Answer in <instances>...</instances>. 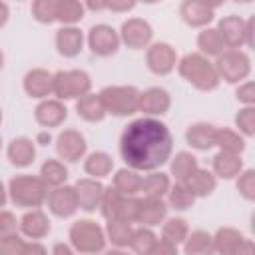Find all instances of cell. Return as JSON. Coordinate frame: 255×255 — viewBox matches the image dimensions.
<instances>
[{
    "mask_svg": "<svg viewBox=\"0 0 255 255\" xmlns=\"http://www.w3.org/2000/svg\"><path fill=\"white\" fill-rule=\"evenodd\" d=\"M173 151L169 128L157 118H137L120 135V155L133 171H155L165 165Z\"/></svg>",
    "mask_w": 255,
    "mask_h": 255,
    "instance_id": "cell-1",
    "label": "cell"
},
{
    "mask_svg": "<svg viewBox=\"0 0 255 255\" xmlns=\"http://www.w3.org/2000/svg\"><path fill=\"white\" fill-rule=\"evenodd\" d=\"M175 68L179 76L199 92H213L221 84L213 62H209V58L201 56L199 52L185 54L181 60H177Z\"/></svg>",
    "mask_w": 255,
    "mask_h": 255,
    "instance_id": "cell-2",
    "label": "cell"
},
{
    "mask_svg": "<svg viewBox=\"0 0 255 255\" xmlns=\"http://www.w3.org/2000/svg\"><path fill=\"white\" fill-rule=\"evenodd\" d=\"M48 191L50 187L42 181V177L30 173L14 175L8 183V199L26 209H40L48 199Z\"/></svg>",
    "mask_w": 255,
    "mask_h": 255,
    "instance_id": "cell-3",
    "label": "cell"
},
{
    "mask_svg": "<svg viewBox=\"0 0 255 255\" xmlns=\"http://www.w3.org/2000/svg\"><path fill=\"white\" fill-rule=\"evenodd\" d=\"M68 239L74 251L80 255H96L106 249V231L92 219H78L68 231Z\"/></svg>",
    "mask_w": 255,
    "mask_h": 255,
    "instance_id": "cell-4",
    "label": "cell"
},
{
    "mask_svg": "<svg viewBox=\"0 0 255 255\" xmlns=\"http://www.w3.org/2000/svg\"><path fill=\"white\" fill-rule=\"evenodd\" d=\"M106 114L116 118H128L137 112L139 90L135 86H106L98 92Z\"/></svg>",
    "mask_w": 255,
    "mask_h": 255,
    "instance_id": "cell-5",
    "label": "cell"
},
{
    "mask_svg": "<svg viewBox=\"0 0 255 255\" xmlns=\"http://www.w3.org/2000/svg\"><path fill=\"white\" fill-rule=\"evenodd\" d=\"M219 38L227 50H239L241 46H253V18L243 20L237 14L223 16L215 26Z\"/></svg>",
    "mask_w": 255,
    "mask_h": 255,
    "instance_id": "cell-6",
    "label": "cell"
},
{
    "mask_svg": "<svg viewBox=\"0 0 255 255\" xmlns=\"http://www.w3.org/2000/svg\"><path fill=\"white\" fill-rule=\"evenodd\" d=\"M92 90V78L86 70H60L54 74L52 96L56 100H80Z\"/></svg>",
    "mask_w": 255,
    "mask_h": 255,
    "instance_id": "cell-7",
    "label": "cell"
},
{
    "mask_svg": "<svg viewBox=\"0 0 255 255\" xmlns=\"http://www.w3.org/2000/svg\"><path fill=\"white\" fill-rule=\"evenodd\" d=\"M219 80L227 84H243L251 74V58L243 50H225L213 62Z\"/></svg>",
    "mask_w": 255,
    "mask_h": 255,
    "instance_id": "cell-8",
    "label": "cell"
},
{
    "mask_svg": "<svg viewBox=\"0 0 255 255\" xmlns=\"http://www.w3.org/2000/svg\"><path fill=\"white\" fill-rule=\"evenodd\" d=\"M88 48L94 56L100 58H110L120 50V34L114 30L110 24H94L88 30Z\"/></svg>",
    "mask_w": 255,
    "mask_h": 255,
    "instance_id": "cell-9",
    "label": "cell"
},
{
    "mask_svg": "<svg viewBox=\"0 0 255 255\" xmlns=\"http://www.w3.org/2000/svg\"><path fill=\"white\" fill-rule=\"evenodd\" d=\"M177 52L167 42H153L145 50V64L147 70L155 76H167L177 66Z\"/></svg>",
    "mask_w": 255,
    "mask_h": 255,
    "instance_id": "cell-10",
    "label": "cell"
},
{
    "mask_svg": "<svg viewBox=\"0 0 255 255\" xmlns=\"http://www.w3.org/2000/svg\"><path fill=\"white\" fill-rule=\"evenodd\" d=\"M118 34H120V42L126 44L129 50H143L151 44L153 28L143 18H128Z\"/></svg>",
    "mask_w": 255,
    "mask_h": 255,
    "instance_id": "cell-11",
    "label": "cell"
},
{
    "mask_svg": "<svg viewBox=\"0 0 255 255\" xmlns=\"http://www.w3.org/2000/svg\"><path fill=\"white\" fill-rule=\"evenodd\" d=\"M46 203H48V211L60 219H68L80 209L76 189H74V185H68V183H64L60 187H52L48 191Z\"/></svg>",
    "mask_w": 255,
    "mask_h": 255,
    "instance_id": "cell-12",
    "label": "cell"
},
{
    "mask_svg": "<svg viewBox=\"0 0 255 255\" xmlns=\"http://www.w3.org/2000/svg\"><path fill=\"white\" fill-rule=\"evenodd\" d=\"M86 151H88L86 137L78 129H64V131L58 133L56 153H58L60 159H64L68 163H76V161L86 157Z\"/></svg>",
    "mask_w": 255,
    "mask_h": 255,
    "instance_id": "cell-13",
    "label": "cell"
},
{
    "mask_svg": "<svg viewBox=\"0 0 255 255\" xmlns=\"http://www.w3.org/2000/svg\"><path fill=\"white\" fill-rule=\"evenodd\" d=\"M171 108V96L165 88L153 86L147 88L143 92H139V104H137V112H141L145 118H157L167 114Z\"/></svg>",
    "mask_w": 255,
    "mask_h": 255,
    "instance_id": "cell-14",
    "label": "cell"
},
{
    "mask_svg": "<svg viewBox=\"0 0 255 255\" xmlns=\"http://www.w3.org/2000/svg\"><path fill=\"white\" fill-rule=\"evenodd\" d=\"M22 88L26 96L34 100H40V102L48 100V96H52V90H54V74L44 68H32L24 74Z\"/></svg>",
    "mask_w": 255,
    "mask_h": 255,
    "instance_id": "cell-15",
    "label": "cell"
},
{
    "mask_svg": "<svg viewBox=\"0 0 255 255\" xmlns=\"http://www.w3.org/2000/svg\"><path fill=\"white\" fill-rule=\"evenodd\" d=\"M34 120L38 122V126H42L46 129L58 128L68 120V108L64 106V102H60L56 98L42 100L34 110Z\"/></svg>",
    "mask_w": 255,
    "mask_h": 255,
    "instance_id": "cell-16",
    "label": "cell"
},
{
    "mask_svg": "<svg viewBox=\"0 0 255 255\" xmlns=\"http://www.w3.org/2000/svg\"><path fill=\"white\" fill-rule=\"evenodd\" d=\"M76 195H78V207L92 213L96 209H100V201L104 195V183L100 179H92V177H82L74 183Z\"/></svg>",
    "mask_w": 255,
    "mask_h": 255,
    "instance_id": "cell-17",
    "label": "cell"
},
{
    "mask_svg": "<svg viewBox=\"0 0 255 255\" xmlns=\"http://www.w3.org/2000/svg\"><path fill=\"white\" fill-rule=\"evenodd\" d=\"M179 16L189 28H209V22L215 18V6L197 0H185L179 6Z\"/></svg>",
    "mask_w": 255,
    "mask_h": 255,
    "instance_id": "cell-18",
    "label": "cell"
},
{
    "mask_svg": "<svg viewBox=\"0 0 255 255\" xmlns=\"http://www.w3.org/2000/svg\"><path fill=\"white\" fill-rule=\"evenodd\" d=\"M18 223H20V233L32 241H40V239L48 237V233L52 231L50 217L42 209H28L18 219Z\"/></svg>",
    "mask_w": 255,
    "mask_h": 255,
    "instance_id": "cell-19",
    "label": "cell"
},
{
    "mask_svg": "<svg viewBox=\"0 0 255 255\" xmlns=\"http://www.w3.org/2000/svg\"><path fill=\"white\" fill-rule=\"evenodd\" d=\"M56 50L64 58H76L84 50V34L76 26H62L56 32Z\"/></svg>",
    "mask_w": 255,
    "mask_h": 255,
    "instance_id": "cell-20",
    "label": "cell"
},
{
    "mask_svg": "<svg viewBox=\"0 0 255 255\" xmlns=\"http://www.w3.org/2000/svg\"><path fill=\"white\" fill-rule=\"evenodd\" d=\"M6 155L14 167H28L36 159V141L26 135L14 137L6 147Z\"/></svg>",
    "mask_w": 255,
    "mask_h": 255,
    "instance_id": "cell-21",
    "label": "cell"
},
{
    "mask_svg": "<svg viewBox=\"0 0 255 255\" xmlns=\"http://www.w3.org/2000/svg\"><path fill=\"white\" fill-rule=\"evenodd\" d=\"M167 203L165 199H147V197H141L139 201V211H137V221L135 223H141V227H155L159 223H163L167 219Z\"/></svg>",
    "mask_w": 255,
    "mask_h": 255,
    "instance_id": "cell-22",
    "label": "cell"
},
{
    "mask_svg": "<svg viewBox=\"0 0 255 255\" xmlns=\"http://www.w3.org/2000/svg\"><path fill=\"white\" fill-rule=\"evenodd\" d=\"M215 129L217 126L207 122H195L185 129V141L199 151H207L215 147Z\"/></svg>",
    "mask_w": 255,
    "mask_h": 255,
    "instance_id": "cell-23",
    "label": "cell"
},
{
    "mask_svg": "<svg viewBox=\"0 0 255 255\" xmlns=\"http://www.w3.org/2000/svg\"><path fill=\"white\" fill-rule=\"evenodd\" d=\"M241 171H243V159H241V155L225 153V151H217L213 155L211 173L215 177H219V179H235Z\"/></svg>",
    "mask_w": 255,
    "mask_h": 255,
    "instance_id": "cell-24",
    "label": "cell"
},
{
    "mask_svg": "<svg viewBox=\"0 0 255 255\" xmlns=\"http://www.w3.org/2000/svg\"><path fill=\"white\" fill-rule=\"evenodd\" d=\"M169 175L175 179V183H185L195 169L199 167L197 157L191 151H177L173 157H169Z\"/></svg>",
    "mask_w": 255,
    "mask_h": 255,
    "instance_id": "cell-25",
    "label": "cell"
},
{
    "mask_svg": "<svg viewBox=\"0 0 255 255\" xmlns=\"http://www.w3.org/2000/svg\"><path fill=\"white\" fill-rule=\"evenodd\" d=\"M76 114H78V118H82L88 124H98V122H102L108 116L104 106H102L100 96L92 94V92L86 94L84 98L76 100Z\"/></svg>",
    "mask_w": 255,
    "mask_h": 255,
    "instance_id": "cell-26",
    "label": "cell"
},
{
    "mask_svg": "<svg viewBox=\"0 0 255 255\" xmlns=\"http://www.w3.org/2000/svg\"><path fill=\"white\" fill-rule=\"evenodd\" d=\"M171 187V179L163 171H149V175L141 177V189L143 197L147 199H163Z\"/></svg>",
    "mask_w": 255,
    "mask_h": 255,
    "instance_id": "cell-27",
    "label": "cell"
},
{
    "mask_svg": "<svg viewBox=\"0 0 255 255\" xmlns=\"http://www.w3.org/2000/svg\"><path fill=\"white\" fill-rule=\"evenodd\" d=\"M187 189L193 193L195 199H201V197H209L215 187H217V177L209 171V169H203V167H197L195 173L185 181Z\"/></svg>",
    "mask_w": 255,
    "mask_h": 255,
    "instance_id": "cell-28",
    "label": "cell"
},
{
    "mask_svg": "<svg viewBox=\"0 0 255 255\" xmlns=\"http://www.w3.org/2000/svg\"><path fill=\"white\" fill-rule=\"evenodd\" d=\"M181 245H183V255H215L213 237L205 229L191 231Z\"/></svg>",
    "mask_w": 255,
    "mask_h": 255,
    "instance_id": "cell-29",
    "label": "cell"
},
{
    "mask_svg": "<svg viewBox=\"0 0 255 255\" xmlns=\"http://www.w3.org/2000/svg\"><path fill=\"white\" fill-rule=\"evenodd\" d=\"M112 187L124 197H133L141 189V175H139V171H133L129 167H122L116 171Z\"/></svg>",
    "mask_w": 255,
    "mask_h": 255,
    "instance_id": "cell-30",
    "label": "cell"
},
{
    "mask_svg": "<svg viewBox=\"0 0 255 255\" xmlns=\"http://www.w3.org/2000/svg\"><path fill=\"white\" fill-rule=\"evenodd\" d=\"M215 147H219V151H225V153L241 155L245 151L247 143L239 131H235L231 128H217L215 129Z\"/></svg>",
    "mask_w": 255,
    "mask_h": 255,
    "instance_id": "cell-31",
    "label": "cell"
},
{
    "mask_svg": "<svg viewBox=\"0 0 255 255\" xmlns=\"http://www.w3.org/2000/svg\"><path fill=\"white\" fill-rule=\"evenodd\" d=\"M211 237H213L215 255H231L235 247L245 239V235L235 227H219Z\"/></svg>",
    "mask_w": 255,
    "mask_h": 255,
    "instance_id": "cell-32",
    "label": "cell"
},
{
    "mask_svg": "<svg viewBox=\"0 0 255 255\" xmlns=\"http://www.w3.org/2000/svg\"><path fill=\"white\" fill-rule=\"evenodd\" d=\"M114 169V159L110 153L106 151H92L90 155H86L84 159V171L92 177V179H102L108 177Z\"/></svg>",
    "mask_w": 255,
    "mask_h": 255,
    "instance_id": "cell-33",
    "label": "cell"
},
{
    "mask_svg": "<svg viewBox=\"0 0 255 255\" xmlns=\"http://www.w3.org/2000/svg\"><path fill=\"white\" fill-rule=\"evenodd\" d=\"M197 48H199V54L205 58H217L227 50L215 28H203L197 34Z\"/></svg>",
    "mask_w": 255,
    "mask_h": 255,
    "instance_id": "cell-34",
    "label": "cell"
},
{
    "mask_svg": "<svg viewBox=\"0 0 255 255\" xmlns=\"http://www.w3.org/2000/svg\"><path fill=\"white\" fill-rule=\"evenodd\" d=\"M38 175L48 187H60L68 181V167L62 159H46Z\"/></svg>",
    "mask_w": 255,
    "mask_h": 255,
    "instance_id": "cell-35",
    "label": "cell"
},
{
    "mask_svg": "<svg viewBox=\"0 0 255 255\" xmlns=\"http://www.w3.org/2000/svg\"><path fill=\"white\" fill-rule=\"evenodd\" d=\"M86 14V8L78 0H58L56 6V22L62 26H76Z\"/></svg>",
    "mask_w": 255,
    "mask_h": 255,
    "instance_id": "cell-36",
    "label": "cell"
},
{
    "mask_svg": "<svg viewBox=\"0 0 255 255\" xmlns=\"http://www.w3.org/2000/svg\"><path fill=\"white\" fill-rule=\"evenodd\" d=\"M104 231H106V239L114 247L124 249V247L129 245L133 227H131V223H126V221H120V219H112V221H108V225H106Z\"/></svg>",
    "mask_w": 255,
    "mask_h": 255,
    "instance_id": "cell-37",
    "label": "cell"
},
{
    "mask_svg": "<svg viewBox=\"0 0 255 255\" xmlns=\"http://www.w3.org/2000/svg\"><path fill=\"white\" fill-rule=\"evenodd\" d=\"M187 235H189V225L183 217H169V219L163 221L161 239H165L173 245H181Z\"/></svg>",
    "mask_w": 255,
    "mask_h": 255,
    "instance_id": "cell-38",
    "label": "cell"
},
{
    "mask_svg": "<svg viewBox=\"0 0 255 255\" xmlns=\"http://www.w3.org/2000/svg\"><path fill=\"white\" fill-rule=\"evenodd\" d=\"M167 207H173V209H177V211H185V209H189V207H193V203H195V197H193V193L187 189V185L185 183H173L171 187H169V191H167Z\"/></svg>",
    "mask_w": 255,
    "mask_h": 255,
    "instance_id": "cell-39",
    "label": "cell"
},
{
    "mask_svg": "<svg viewBox=\"0 0 255 255\" xmlns=\"http://www.w3.org/2000/svg\"><path fill=\"white\" fill-rule=\"evenodd\" d=\"M157 237L149 227H137L131 231V239H129V249L137 255H147L151 251V247L155 245Z\"/></svg>",
    "mask_w": 255,
    "mask_h": 255,
    "instance_id": "cell-40",
    "label": "cell"
},
{
    "mask_svg": "<svg viewBox=\"0 0 255 255\" xmlns=\"http://www.w3.org/2000/svg\"><path fill=\"white\" fill-rule=\"evenodd\" d=\"M122 201H124V195H120L112 185L106 187V189H104V195H102V201H100V213H102V217H104L106 221L118 219Z\"/></svg>",
    "mask_w": 255,
    "mask_h": 255,
    "instance_id": "cell-41",
    "label": "cell"
},
{
    "mask_svg": "<svg viewBox=\"0 0 255 255\" xmlns=\"http://www.w3.org/2000/svg\"><path fill=\"white\" fill-rule=\"evenodd\" d=\"M235 128L243 137L255 135V106H243L235 114Z\"/></svg>",
    "mask_w": 255,
    "mask_h": 255,
    "instance_id": "cell-42",
    "label": "cell"
},
{
    "mask_svg": "<svg viewBox=\"0 0 255 255\" xmlns=\"http://www.w3.org/2000/svg\"><path fill=\"white\" fill-rule=\"evenodd\" d=\"M56 6L58 0H34L32 2V16L40 24L56 22Z\"/></svg>",
    "mask_w": 255,
    "mask_h": 255,
    "instance_id": "cell-43",
    "label": "cell"
},
{
    "mask_svg": "<svg viewBox=\"0 0 255 255\" xmlns=\"http://www.w3.org/2000/svg\"><path fill=\"white\" fill-rule=\"evenodd\" d=\"M235 187L245 201H255V169H243L235 177Z\"/></svg>",
    "mask_w": 255,
    "mask_h": 255,
    "instance_id": "cell-44",
    "label": "cell"
},
{
    "mask_svg": "<svg viewBox=\"0 0 255 255\" xmlns=\"http://www.w3.org/2000/svg\"><path fill=\"white\" fill-rule=\"evenodd\" d=\"M139 201H141V197H137V195L124 197L118 219L120 221H126V223H135L137 221V211H139Z\"/></svg>",
    "mask_w": 255,
    "mask_h": 255,
    "instance_id": "cell-45",
    "label": "cell"
},
{
    "mask_svg": "<svg viewBox=\"0 0 255 255\" xmlns=\"http://www.w3.org/2000/svg\"><path fill=\"white\" fill-rule=\"evenodd\" d=\"M18 231H20V223L16 215L8 209H0V241L10 235H16Z\"/></svg>",
    "mask_w": 255,
    "mask_h": 255,
    "instance_id": "cell-46",
    "label": "cell"
},
{
    "mask_svg": "<svg viewBox=\"0 0 255 255\" xmlns=\"http://www.w3.org/2000/svg\"><path fill=\"white\" fill-rule=\"evenodd\" d=\"M24 247L26 241L22 239V235L16 233L0 241V255H24Z\"/></svg>",
    "mask_w": 255,
    "mask_h": 255,
    "instance_id": "cell-47",
    "label": "cell"
},
{
    "mask_svg": "<svg viewBox=\"0 0 255 255\" xmlns=\"http://www.w3.org/2000/svg\"><path fill=\"white\" fill-rule=\"evenodd\" d=\"M235 98L243 106H255V84L251 80H245L243 84H239L235 90Z\"/></svg>",
    "mask_w": 255,
    "mask_h": 255,
    "instance_id": "cell-48",
    "label": "cell"
},
{
    "mask_svg": "<svg viewBox=\"0 0 255 255\" xmlns=\"http://www.w3.org/2000/svg\"><path fill=\"white\" fill-rule=\"evenodd\" d=\"M147 255H179V251H177V245H173L165 239H157Z\"/></svg>",
    "mask_w": 255,
    "mask_h": 255,
    "instance_id": "cell-49",
    "label": "cell"
},
{
    "mask_svg": "<svg viewBox=\"0 0 255 255\" xmlns=\"http://www.w3.org/2000/svg\"><path fill=\"white\" fill-rule=\"evenodd\" d=\"M106 8L112 12H128L135 8V2L133 0H112V2H106Z\"/></svg>",
    "mask_w": 255,
    "mask_h": 255,
    "instance_id": "cell-50",
    "label": "cell"
},
{
    "mask_svg": "<svg viewBox=\"0 0 255 255\" xmlns=\"http://www.w3.org/2000/svg\"><path fill=\"white\" fill-rule=\"evenodd\" d=\"M231 255H255V243H253V239H243L237 247H235V251L231 253Z\"/></svg>",
    "mask_w": 255,
    "mask_h": 255,
    "instance_id": "cell-51",
    "label": "cell"
},
{
    "mask_svg": "<svg viewBox=\"0 0 255 255\" xmlns=\"http://www.w3.org/2000/svg\"><path fill=\"white\" fill-rule=\"evenodd\" d=\"M24 255H48V249L40 241H26Z\"/></svg>",
    "mask_w": 255,
    "mask_h": 255,
    "instance_id": "cell-52",
    "label": "cell"
},
{
    "mask_svg": "<svg viewBox=\"0 0 255 255\" xmlns=\"http://www.w3.org/2000/svg\"><path fill=\"white\" fill-rule=\"evenodd\" d=\"M50 255H74V249H72V245L60 241V243H54Z\"/></svg>",
    "mask_w": 255,
    "mask_h": 255,
    "instance_id": "cell-53",
    "label": "cell"
},
{
    "mask_svg": "<svg viewBox=\"0 0 255 255\" xmlns=\"http://www.w3.org/2000/svg\"><path fill=\"white\" fill-rule=\"evenodd\" d=\"M8 18H10V8H8V4H6V2H2V0H0V28H4V26H6Z\"/></svg>",
    "mask_w": 255,
    "mask_h": 255,
    "instance_id": "cell-54",
    "label": "cell"
},
{
    "mask_svg": "<svg viewBox=\"0 0 255 255\" xmlns=\"http://www.w3.org/2000/svg\"><path fill=\"white\" fill-rule=\"evenodd\" d=\"M84 8H88V10H106V0H100V2H86L84 4Z\"/></svg>",
    "mask_w": 255,
    "mask_h": 255,
    "instance_id": "cell-55",
    "label": "cell"
},
{
    "mask_svg": "<svg viewBox=\"0 0 255 255\" xmlns=\"http://www.w3.org/2000/svg\"><path fill=\"white\" fill-rule=\"evenodd\" d=\"M6 201H8V187L0 181V209L6 205Z\"/></svg>",
    "mask_w": 255,
    "mask_h": 255,
    "instance_id": "cell-56",
    "label": "cell"
},
{
    "mask_svg": "<svg viewBox=\"0 0 255 255\" xmlns=\"http://www.w3.org/2000/svg\"><path fill=\"white\" fill-rule=\"evenodd\" d=\"M104 255H128L124 249H118V247H114V249H108V251H104Z\"/></svg>",
    "mask_w": 255,
    "mask_h": 255,
    "instance_id": "cell-57",
    "label": "cell"
},
{
    "mask_svg": "<svg viewBox=\"0 0 255 255\" xmlns=\"http://www.w3.org/2000/svg\"><path fill=\"white\" fill-rule=\"evenodd\" d=\"M36 141H42V143H48V141H50V133H46V131H42V133H38V137H36Z\"/></svg>",
    "mask_w": 255,
    "mask_h": 255,
    "instance_id": "cell-58",
    "label": "cell"
},
{
    "mask_svg": "<svg viewBox=\"0 0 255 255\" xmlns=\"http://www.w3.org/2000/svg\"><path fill=\"white\" fill-rule=\"evenodd\" d=\"M2 68H4V52L0 50V72H2Z\"/></svg>",
    "mask_w": 255,
    "mask_h": 255,
    "instance_id": "cell-59",
    "label": "cell"
},
{
    "mask_svg": "<svg viewBox=\"0 0 255 255\" xmlns=\"http://www.w3.org/2000/svg\"><path fill=\"white\" fill-rule=\"evenodd\" d=\"M0 124H2V108H0Z\"/></svg>",
    "mask_w": 255,
    "mask_h": 255,
    "instance_id": "cell-60",
    "label": "cell"
},
{
    "mask_svg": "<svg viewBox=\"0 0 255 255\" xmlns=\"http://www.w3.org/2000/svg\"><path fill=\"white\" fill-rule=\"evenodd\" d=\"M0 147H2V135H0Z\"/></svg>",
    "mask_w": 255,
    "mask_h": 255,
    "instance_id": "cell-61",
    "label": "cell"
}]
</instances>
